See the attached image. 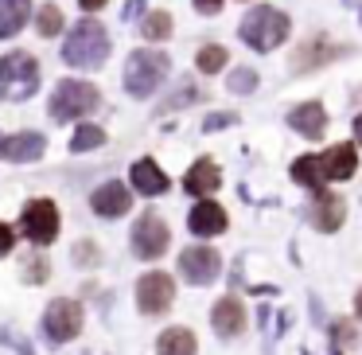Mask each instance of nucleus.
<instances>
[{
  "label": "nucleus",
  "instance_id": "obj_29",
  "mask_svg": "<svg viewBox=\"0 0 362 355\" xmlns=\"http://www.w3.org/2000/svg\"><path fill=\"white\" fill-rule=\"evenodd\" d=\"M191 102H199V90H195V82H183L180 94L164 102V110H180V106H191Z\"/></svg>",
  "mask_w": 362,
  "mask_h": 355
},
{
  "label": "nucleus",
  "instance_id": "obj_31",
  "mask_svg": "<svg viewBox=\"0 0 362 355\" xmlns=\"http://www.w3.org/2000/svg\"><path fill=\"white\" fill-rule=\"evenodd\" d=\"M226 125H238L234 113H211V118L203 121V129H211V133H214V129H226Z\"/></svg>",
  "mask_w": 362,
  "mask_h": 355
},
{
  "label": "nucleus",
  "instance_id": "obj_15",
  "mask_svg": "<svg viewBox=\"0 0 362 355\" xmlns=\"http://www.w3.org/2000/svg\"><path fill=\"white\" fill-rule=\"evenodd\" d=\"M343 215H346L343 199L331 196V191H315V203H312V211H308V219H312L315 230H339L343 227Z\"/></svg>",
  "mask_w": 362,
  "mask_h": 355
},
{
  "label": "nucleus",
  "instance_id": "obj_21",
  "mask_svg": "<svg viewBox=\"0 0 362 355\" xmlns=\"http://www.w3.org/2000/svg\"><path fill=\"white\" fill-rule=\"evenodd\" d=\"M323 168H327V180H351L358 157H354V145H331V152H320Z\"/></svg>",
  "mask_w": 362,
  "mask_h": 355
},
{
  "label": "nucleus",
  "instance_id": "obj_4",
  "mask_svg": "<svg viewBox=\"0 0 362 355\" xmlns=\"http://www.w3.org/2000/svg\"><path fill=\"white\" fill-rule=\"evenodd\" d=\"M35 86H40V63L28 51H12V55L0 59V94L8 98V102L32 98Z\"/></svg>",
  "mask_w": 362,
  "mask_h": 355
},
{
  "label": "nucleus",
  "instance_id": "obj_22",
  "mask_svg": "<svg viewBox=\"0 0 362 355\" xmlns=\"http://www.w3.org/2000/svg\"><path fill=\"white\" fill-rule=\"evenodd\" d=\"M292 180L300 184V188H312V191H323V184H327V168H323V157H300L296 164H292Z\"/></svg>",
  "mask_w": 362,
  "mask_h": 355
},
{
  "label": "nucleus",
  "instance_id": "obj_33",
  "mask_svg": "<svg viewBox=\"0 0 362 355\" xmlns=\"http://www.w3.org/2000/svg\"><path fill=\"white\" fill-rule=\"evenodd\" d=\"M222 4H226V0H195V12H203V16H218Z\"/></svg>",
  "mask_w": 362,
  "mask_h": 355
},
{
  "label": "nucleus",
  "instance_id": "obj_19",
  "mask_svg": "<svg viewBox=\"0 0 362 355\" xmlns=\"http://www.w3.org/2000/svg\"><path fill=\"white\" fill-rule=\"evenodd\" d=\"M218 184H222V172H218V164L214 160H199V164H191L187 168V176H183V188L191 191V196H211V191H218Z\"/></svg>",
  "mask_w": 362,
  "mask_h": 355
},
{
  "label": "nucleus",
  "instance_id": "obj_12",
  "mask_svg": "<svg viewBox=\"0 0 362 355\" xmlns=\"http://www.w3.org/2000/svg\"><path fill=\"white\" fill-rule=\"evenodd\" d=\"M339 51L343 47H335L327 35H308V40L296 47V55H292V71H315L320 63H331Z\"/></svg>",
  "mask_w": 362,
  "mask_h": 355
},
{
  "label": "nucleus",
  "instance_id": "obj_30",
  "mask_svg": "<svg viewBox=\"0 0 362 355\" xmlns=\"http://www.w3.org/2000/svg\"><path fill=\"white\" fill-rule=\"evenodd\" d=\"M74 261H78V266H94V261H98V246L94 242H78V246H74Z\"/></svg>",
  "mask_w": 362,
  "mask_h": 355
},
{
  "label": "nucleus",
  "instance_id": "obj_9",
  "mask_svg": "<svg viewBox=\"0 0 362 355\" xmlns=\"http://www.w3.org/2000/svg\"><path fill=\"white\" fill-rule=\"evenodd\" d=\"M175 300V281L168 274H144L141 281H136V305H141L144 316H160L168 312V305Z\"/></svg>",
  "mask_w": 362,
  "mask_h": 355
},
{
  "label": "nucleus",
  "instance_id": "obj_27",
  "mask_svg": "<svg viewBox=\"0 0 362 355\" xmlns=\"http://www.w3.org/2000/svg\"><path fill=\"white\" fill-rule=\"evenodd\" d=\"M105 145V129L102 125H78L71 137V149L74 152H90V149H102Z\"/></svg>",
  "mask_w": 362,
  "mask_h": 355
},
{
  "label": "nucleus",
  "instance_id": "obj_20",
  "mask_svg": "<svg viewBox=\"0 0 362 355\" xmlns=\"http://www.w3.org/2000/svg\"><path fill=\"white\" fill-rule=\"evenodd\" d=\"M28 20H32V0H0V40L20 35Z\"/></svg>",
  "mask_w": 362,
  "mask_h": 355
},
{
  "label": "nucleus",
  "instance_id": "obj_11",
  "mask_svg": "<svg viewBox=\"0 0 362 355\" xmlns=\"http://www.w3.org/2000/svg\"><path fill=\"white\" fill-rule=\"evenodd\" d=\"M90 207H94L102 219H121V215H129V207H133V188H125V184L110 180V184H102V188L94 191Z\"/></svg>",
  "mask_w": 362,
  "mask_h": 355
},
{
  "label": "nucleus",
  "instance_id": "obj_2",
  "mask_svg": "<svg viewBox=\"0 0 362 355\" xmlns=\"http://www.w3.org/2000/svg\"><path fill=\"white\" fill-rule=\"evenodd\" d=\"M292 24L281 9H269V4H257L250 16L242 20V43L253 51H276L284 40H288Z\"/></svg>",
  "mask_w": 362,
  "mask_h": 355
},
{
  "label": "nucleus",
  "instance_id": "obj_35",
  "mask_svg": "<svg viewBox=\"0 0 362 355\" xmlns=\"http://www.w3.org/2000/svg\"><path fill=\"white\" fill-rule=\"evenodd\" d=\"M335 336H339V344H354V328H351L346 320L335 324Z\"/></svg>",
  "mask_w": 362,
  "mask_h": 355
},
{
  "label": "nucleus",
  "instance_id": "obj_38",
  "mask_svg": "<svg viewBox=\"0 0 362 355\" xmlns=\"http://www.w3.org/2000/svg\"><path fill=\"white\" fill-rule=\"evenodd\" d=\"M354 308H358V316H362V289H358V297H354Z\"/></svg>",
  "mask_w": 362,
  "mask_h": 355
},
{
  "label": "nucleus",
  "instance_id": "obj_17",
  "mask_svg": "<svg viewBox=\"0 0 362 355\" xmlns=\"http://www.w3.org/2000/svg\"><path fill=\"white\" fill-rule=\"evenodd\" d=\"M211 324H214V332L218 336H238V332L245 328V308H242V300L238 297H222L218 305H214V312H211Z\"/></svg>",
  "mask_w": 362,
  "mask_h": 355
},
{
  "label": "nucleus",
  "instance_id": "obj_25",
  "mask_svg": "<svg viewBox=\"0 0 362 355\" xmlns=\"http://www.w3.org/2000/svg\"><path fill=\"white\" fill-rule=\"evenodd\" d=\"M141 35L152 43L168 40V35H172V16H168V12H148V16L141 20Z\"/></svg>",
  "mask_w": 362,
  "mask_h": 355
},
{
  "label": "nucleus",
  "instance_id": "obj_24",
  "mask_svg": "<svg viewBox=\"0 0 362 355\" xmlns=\"http://www.w3.org/2000/svg\"><path fill=\"white\" fill-rule=\"evenodd\" d=\"M63 9H55V4H43L40 12H35V32L43 35V40H51V35H59L63 32Z\"/></svg>",
  "mask_w": 362,
  "mask_h": 355
},
{
  "label": "nucleus",
  "instance_id": "obj_5",
  "mask_svg": "<svg viewBox=\"0 0 362 355\" xmlns=\"http://www.w3.org/2000/svg\"><path fill=\"white\" fill-rule=\"evenodd\" d=\"M94 110H98V90L90 82H78V79L59 82L55 94H51V106H47L51 121H78Z\"/></svg>",
  "mask_w": 362,
  "mask_h": 355
},
{
  "label": "nucleus",
  "instance_id": "obj_23",
  "mask_svg": "<svg viewBox=\"0 0 362 355\" xmlns=\"http://www.w3.org/2000/svg\"><path fill=\"white\" fill-rule=\"evenodd\" d=\"M160 355H195V336L187 328H168L156 344Z\"/></svg>",
  "mask_w": 362,
  "mask_h": 355
},
{
  "label": "nucleus",
  "instance_id": "obj_39",
  "mask_svg": "<svg viewBox=\"0 0 362 355\" xmlns=\"http://www.w3.org/2000/svg\"><path fill=\"white\" fill-rule=\"evenodd\" d=\"M0 157H4V137H0Z\"/></svg>",
  "mask_w": 362,
  "mask_h": 355
},
{
  "label": "nucleus",
  "instance_id": "obj_16",
  "mask_svg": "<svg viewBox=\"0 0 362 355\" xmlns=\"http://www.w3.org/2000/svg\"><path fill=\"white\" fill-rule=\"evenodd\" d=\"M288 125L296 129L300 137H308V141H320L323 129H327V110H323L320 102H304L288 113Z\"/></svg>",
  "mask_w": 362,
  "mask_h": 355
},
{
  "label": "nucleus",
  "instance_id": "obj_13",
  "mask_svg": "<svg viewBox=\"0 0 362 355\" xmlns=\"http://www.w3.org/2000/svg\"><path fill=\"white\" fill-rule=\"evenodd\" d=\"M187 227H191V235H199V238H214V235L226 230V211H222L214 199H199L187 215Z\"/></svg>",
  "mask_w": 362,
  "mask_h": 355
},
{
  "label": "nucleus",
  "instance_id": "obj_3",
  "mask_svg": "<svg viewBox=\"0 0 362 355\" xmlns=\"http://www.w3.org/2000/svg\"><path fill=\"white\" fill-rule=\"evenodd\" d=\"M168 67H172V59L164 55V51H133L125 63V90L133 98H144L152 94V90L160 86V82L168 79Z\"/></svg>",
  "mask_w": 362,
  "mask_h": 355
},
{
  "label": "nucleus",
  "instance_id": "obj_1",
  "mask_svg": "<svg viewBox=\"0 0 362 355\" xmlns=\"http://www.w3.org/2000/svg\"><path fill=\"white\" fill-rule=\"evenodd\" d=\"M63 59H66L71 67H86V71L102 67L105 59H110V32H105L98 20H82V24L74 28L71 35H66Z\"/></svg>",
  "mask_w": 362,
  "mask_h": 355
},
{
  "label": "nucleus",
  "instance_id": "obj_36",
  "mask_svg": "<svg viewBox=\"0 0 362 355\" xmlns=\"http://www.w3.org/2000/svg\"><path fill=\"white\" fill-rule=\"evenodd\" d=\"M105 4H110V0H78V9H82V12H102Z\"/></svg>",
  "mask_w": 362,
  "mask_h": 355
},
{
  "label": "nucleus",
  "instance_id": "obj_26",
  "mask_svg": "<svg viewBox=\"0 0 362 355\" xmlns=\"http://www.w3.org/2000/svg\"><path fill=\"white\" fill-rule=\"evenodd\" d=\"M226 47H218V43H206V47H199V55H195V67L203 74H218L222 67H226Z\"/></svg>",
  "mask_w": 362,
  "mask_h": 355
},
{
  "label": "nucleus",
  "instance_id": "obj_8",
  "mask_svg": "<svg viewBox=\"0 0 362 355\" xmlns=\"http://www.w3.org/2000/svg\"><path fill=\"white\" fill-rule=\"evenodd\" d=\"M20 227L35 246H51L59 238V207L51 199H32L20 215Z\"/></svg>",
  "mask_w": 362,
  "mask_h": 355
},
{
  "label": "nucleus",
  "instance_id": "obj_10",
  "mask_svg": "<svg viewBox=\"0 0 362 355\" xmlns=\"http://www.w3.org/2000/svg\"><path fill=\"white\" fill-rule=\"evenodd\" d=\"M218 269H222V258H218V250H211V246H191V250L180 254V274L187 277L191 285L214 281Z\"/></svg>",
  "mask_w": 362,
  "mask_h": 355
},
{
  "label": "nucleus",
  "instance_id": "obj_18",
  "mask_svg": "<svg viewBox=\"0 0 362 355\" xmlns=\"http://www.w3.org/2000/svg\"><path fill=\"white\" fill-rule=\"evenodd\" d=\"M129 180H133V188L141 191V196H164L168 191V176L160 172V164L156 160H136L133 168H129Z\"/></svg>",
  "mask_w": 362,
  "mask_h": 355
},
{
  "label": "nucleus",
  "instance_id": "obj_34",
  "mask_svg": "<svg viewBox=\"0 0 362 355\" xmlns=\"http://www.w3.org/2000/svg\"><path fill=\"white\" fill-rule=\"evenodd\" d=\"M43 274H47V266H43V261L40 258H32V266H28V281H43Z\"/></svg>",
  "mask_w": 362,
  "mask_h": 355
},
{
  "label": "nucleus",
  "instance_id": "obj_32",
  "mask_svg": "<svg viewBox=\"0 0 362 355\" xmlns=\"http://www.w3.org/2000/svg\"><path fill=\"white\" fill-rule=\"evenodd\" d=\"M12 246H16V230H12L8 222H0V258H4Z\"/></svg>",
  "mask_w": 362,
  "mask_h": 355
},
{
  "label": "nucleus",
  "instance_id": "obj_28",
  "mask_svg": "<svg viewBox=\"0 0 362 355\" xmlns=\"http://www.w3.org/2000/svg\"><path fill=\"white\" fill-rule=\"evenodd\" d=\"M257 90V74L250 71V67H238L234 74H230V94H253Z\"/></svg>",
  "mask_w": 362,
  "mask_h": 355
},
{
  "label": "nucleus",
  "instance_id": "obj_7",
  "mask_svg": "<svg viewBox=\"0 0 362 355\" xmlns=\"http://www.w3.org/2000/svg\"><path fill=\"white\" fill-rule=\"evenodd\" d=\"M168 242H172V230H168V222L160 219L156 211L141 215V219L133 222V254L144 261H156L160 254L168 250Z\"/></svg>",
  "mask_w": 362,
  "mask_h": 355
},
{
  "label": "nucleus",
  "instance_id": "obj_14",
  "mask_svg": "<svg viewBox=\"0 0 362 355\" xmlns=\"http://www.w3.org/2000/svg\"><path fill=\"white\" fill-rule=\"evenodd\" d=\"M43 149H47V137L35 133V129H24V133H16V137H4V160H16V164L40 160Z\"/></svg>",
  "mask_w": 362,
  "mask_h": 355
},
{
  "label": "nucleus",
  "instance_id": "obj_6",
  "mask_svg": "<svg viewBox=\"0 0 362 355\" xmlns=\"http://www.w3.org/2000/svg\"><path fill=\"white\" fill-rule=\"evenodd\" d=\"M43 332H47L51 344H66V339H74L82 332V305L71 297H59L47 305V312H43Z\"/></svg>",
  "mask_w": 362,
  "mask_h": 355
},
{
  "label": "nucleus",
  "instance_id": "obj_37",
  "mask_svg": "<svg viewBox=\"0 0 362 355\" xmlns=\"http://www.w3.org/2000/svg\"><path fill=\"white\" fill-rule=\"evenodd\" d=\"M354 141L362 145V113H358V118H354Z\"/></svg>",
  "mask_w": 362,
  "mask_h": 355
}]
</instances>
